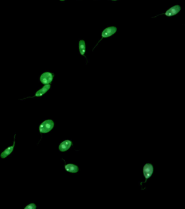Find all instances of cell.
<instances>
[{
    "label": "cell",
    "instance_id": "cell-1",
    "mask_svg": "<svg viewBox=\"0 0 185 209\" xmlns=\"http://www.w3.org/2000/svg\"><path fill=\"white\" fill-rule=\"evenodd\" d=\"M54 122L52 120H46L43 122L39 127V131L41 133H47L52 130L54 127Z\"/></svg>",
    "mask_w": 185,
    "mask_h": 209
},
{
    "label": "cell",
    "instance_id": "cell-2",
    "mask_svg": "<svg viewBox=\"0 0 185 209\" xmlns=\"http://www.w3.org/2000/svg\"><path fill=\"white\" fill-rule=\"evenodd\" d=\"M154 172L153 166L151 164H144L143 168V174L145 178L144 183H146L147 180L149 179L151 176Z\"/></svg>",
    "mask_w": 185,
    "mask_h": 209
},
{
    "label": "cell",
    "instance_id": "cell-3",
    "mask_svg": "<svg viewBox=\"0 0 185 209\" xmlns=\"http://www.w3.org/2000/svg\"><path fill=\"white\" fill-rule=\"evenodd\" d=\"M53 78V75L52 73L49 72H46L41 75L40 80L42 84L46 85H49L51 82H52Z\"/></svg>",
    "mask_w": 185,
    "mask_h": 209
},
{
    "label": "cell",
    "instance_id": "cell-4",
    "mask_svg": "<svg viewBox=\"0 0 185 209\" xmlns=\"http://www.w3.org/2000/svg\"><path fill=\"white\" fill-rule=\"evenodd\" d=\"M117 28L114 26L109 27L104 30L102 33V37L103 38H107L110 37L116 32Z\"/></svg>",
    "mask_w": 185,
    "mask_h": 209
},
{
    "label": "cell",
    "instance_id": "cell-5",
    "mask_svg": "<svg viewBox=\"0 0 185 209\" xmlns=\"http://www.w3.org/2000/svg\"><path fill=\"white\" fill-rule=\"evenodd\" d=\"M181 7L179 5H176L167 10L165 14L167 16H172L177 14L181 11Z\"/></svg>",
    "mask_w": 185,
    "mask_h": 209
},
{
    "label": "cell",
    "instance_id": "cell-6",
    "mask_svg": "<svg viewBox=\"0 0 185 209\" xmlns=\"http://www.w3.org/2000/svg\"><path fill=\"white\" fill-rule=\"evenodd\" d=\"M72 144V142L70 140H65L61 142L59 146V149L61 152H65L69 149Z\"/></svg>",
    "mask_w": 185,
    "mask_h": 209
},
{
    "label": "cell",
    "instance_id": "cell-7",
    "mask_svg": "<svg viewBox=\"0 0 185 209\" xmlns=\"http://www.w3.org/2000/svg\"><path fill=\"white\" fill-rule=\"evenodd\" d=\"M65 168L67 172L72 173H76L79 171V167L77 165L74 164H66L65 166Z\"/></svg>",
    "mask_w": 185,
    "mask_h": 209
},
{
    "label": "cell",
    "instance_id": "cell-8",
    "mask_svg": "<svg viewBox=\"0 0 185 209\" xmlns=\"http://www.w3.org/2000/svg\"><path fill=\"white\" fill-rule=\"evenodd\" d=\"M14 146H15V141H14V143H13V146L8 147L6 149L4 150L2 153L1 154L0 157L2 159H4V158L7 157L8 156H9L13 152V150H14Z\"/></svg>",
    "mask_w": 185,
    "mask_h": 209
},
{
    "label": "cell",
    "instance_id": "cell-9",
    "mask_svg": "<svg viewBox=\"0 0 185 209\" xmlns=\"http://www.w3.org/2000/svg\"><path fill=\"white\" fill-rule=\"evenodd\" d=\"M50 88H51V85H45L41 89L39 90L37 92V93L35 94V97H39L42 96L44 94L46 93L48 91V90L50 89Z\"/></svg>",
    "mask_w": 185,
    "mask_h": 209
},
{
    "label": "cell",
    "instance_id": "cell-10",
    "mask_svg": "<svg viewBox=\"0 0 185 209\" xmlns=\"http://www.w3.org/2000/svg\"><path fill=\"white\" fill-rule=\"evenodd\" d=\"M79 49L80 55H84L86 52V44L85 41L83 40H81L79 43Z\"/></svg>",
    "mask_w": 185,
    "mask_h": 209
},
{
    "label": "cell",
    "instance_id": "cell-11",
    "mask_svg": "<svg viewBox=\"0 0 185 209\" xmlns=\"http://www.w3.org/2000/svg\"><path fill=\"white\" fill-rule=\"evenodd\" d=\"M36 208H37V206L35 205V204L34 203H32V204H30L29 205L26 206V207L25 208V209H35Z\"/></svg>",
    "mask_w": 185,
    "mask_h": 209
},
{
    "label": "cell",
    "instance_id": "cell-12",
    "mask_svg": "<svg viewBox=\"0 0 185 209\" xmlns=\"http://www.w3.org/2000/svg\"><path fill=\"white\" fill-rule=\"evenodd\" d=\"M60 1H65V0H60Z\"/></svg>",
    "mask_w": 185,
    "mask_h": 209
},
{
    "label": "cell",
    "instance_id": "cell-13",
    "mask_svg": "<svg viewBox=\"0 0 185 209\" xmlns=\"http://www.w3.org/2000/svg\"><path fill=\"white\" fill-rule=\"evenodd\" d=\"M112 1H117V0H112Z\"/></svg>",
    "mask_w": 185,
    "mask_h": 209
}]
</instances>
